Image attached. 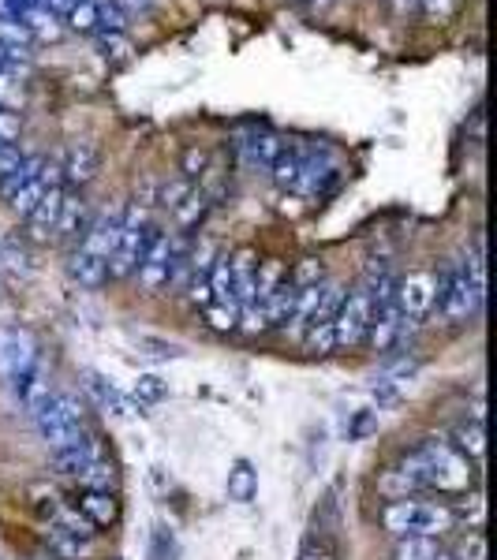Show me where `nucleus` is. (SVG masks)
Listing matches in <instances>:
<instances>
[{
  "label": "nucleus",
  "mask_w": 497,
  "mask_h": 560,
  "mask_svg": "<svg viewBox=\"0 0 497 560\" xmlns=\"http://www.w3.org/2000/svg\"><path fill=\"white\" fill-rule=\"evenodd\" d=\"M172 239H176V232H161V228H157V236L150 239V247H146V258H142V266H139V280L150 288V292H157V288L169 284Z\"/></svg>",
  "instance_id": "obj_9"
},
{
  "label": "nucleus",
  "mask_w": 497,
  "mask_h": 560,
  "mask_svg": "<svg viewBox=\"0 0 497 560\" xmlns=\"http://www.w3.org/2000/svg\"><path fill=\"white\" fill-rule=\"evenodd\" d=\"M94 38H98V49L105 56H113V60L128 56V38L124 34H94Z\"/></svg>",
  "instance_id": "obj_35"
},
{
  "label": "nucleus",
  "mask_w": 497,
  "mask_h": 560,
  "mask_svg": "<svg viewBox=\"0 0 497 560\" xmlns=\"http://www.w3.org/2000/svg\"><path fill=\"white\" fill-rule=\"evenodd\" d=\"M434 560H453V553H438Z\"/></svg>",
  "instance_id": "obj_42"
},
{
  "label": "nucleus",
  "mask_w": 497,
  "mask_h": 560,
  "mask_svg": "<svg viewBox=\"0 0 497 560\" xmlns=\"http://www.w3.org/2000/svg\"><path fill=\"white\" fill-rule=\"evenodd\" d=\"M206 284H210V303H228V307H236V299H232V254H221V251L213 254ZM210 303H206V307H210Z\"/></svg>",
  "instance_id": "obj_21"
},
{
  "label": "nucleus",
  "mask_w": 497,
  "mask_h": 560,
  "mask_svg": "<svg viewBox=\"0 0 497 560\" xmlns=\"http://www.w3.org/2000/svg\"><path fill=\"white\" fill-rule=\"evenodd\" d=\"M83 389H86V396H90L105 415H113V419H128L131 411H142L139 400H131L128 392H120L109 378H101L98 370H86Z\"/></svg>",
  "instance_id": "obj_7"
},
{
  "label": "nucleus",
  "mask_w": 497,
  "mask_h": 560,
  "mask_svg": "<svg viewBox=\"0 0 497 560\" xmlns=\"http://www.w3.org/2000/svg\"><path fill=\"white\" fill-rule=\"evenodd\" d=\"M307 150H311V146H299V142L281 146L277 161L270 165V176H273L277 187H284V191H292V187H296L299 172H303V161H307Z\"/></svg>",
  "instance_id": "obj_19"
},
{
  "label": "nucleus",
  "mask_w": 497,
  "mask_h": 560,
  "mask_svg": "<svg viewBox=\"0 0 497 560\" xmlns=\"http://www.w3.org/2000/svg\"><path fill=\"white\" fill-rule=\"evenodd\" d=\"M30 363H38V344L34 336L23 329H0V374L15 378L19 370H27Z\"/></svg>",
  "instance_id": "obj_10"
},
{
  "label": "nucleus",
  "mask_w": 497,
  "mask_h": 560,
  "mask_svg": "<svg viewBox=\"0 0 497 560\" xmlns=\"http://www.w3.org/2000/svg\"><path fill=\"white\" fill-rule=\"evenodd\" d=\"M382 527L393 538H438L453 531L456 516L449 504L419 501V497H393L382 508Z\"/></svg>",
  "instance_id": "obj_1"
},
{
  "label": "nucleus",
  "mask_w": 497,
  "mask_h": 560,
  "mask_svg": "<svg viewBox=\"0 0 497 560\" xmlns=\"http://www.w3.org/2000/svg\"><path fill=\"white\" fill-rule=\"evenodd\" d=\"M255 493H258L255 467H251L247 460H236L232 463V471H228V501L247 504V501H255Z\"/></svg>",
  "instance_id": "obj_23"
},
{
  "label": "nucleus",
  "mask_w": 497,
  "mask_h": 560,
  "mask_svg": "<svg viewBox=\"0 0 497 560\" xmlns=\"http://www.w3.org/2000/svg\"><path fill=\"white\" fill-rule=\"evenodd\" d=\"M337 157L329 154V150H307V161H303V172H299L296 180V195H322L329 183L337 180Z\"/></svg>",
  "instance_id": "obj_12"
},
{
  "label": "nucleus",
  "mask_w": 497,
  "mask_h": 560,
  "mask_svg": "<svg viewBox=\"0 0 497 560\" xmlns=\"http://www.w3.org/2000/svg\"><path fill=\"white\" fill-rule=\"evenodd\" d=\"M169 392V385H161V378H139V385H135V400H161Z\"/></svg>",
  "instance_id": "obj_36"
},
{
  "label": "nucleus",
  "mask_w": 497,
  "mask_h": 560,
  "mask_svg": "<svg viewBox=\"0 0 497 560\" xmlns=\"http://www.w3.org/2000/svg\"><path fill=\"white\" fill-rule=\"evenodd\" d=\"M191 191H195V183H191V180L165 183V191H161V206H165V210H176V206H180V202H184Z\"/></svg>",
  "instance_id": "obj_32"
},
{
  "label": "nucleus",
  "mask_w": 497,
  "mask_h": 560,
  "mask_svg": "<svg viewBox=\"0 0 497 560\" xmlns=\"http://www.w3.org/2000/svg\"><path fill=\"white\" fill-rule=\"evenodd\" d=\"M206 210H210V202H206V191H199V187H195V191H191V195H187L172 213H176V224H180V228L187 232V228H195V224L206 217Z\"/></svg>",
  "instance_id": "obj_26"
},
{
  "label": "nucleus",
  "mask_w": 497,
  "mask_h": 560,
  "mask_svg": "<svg viewBox=\"0 0 497 560\" xmlns=\"http://www.w3.org/2000/svg\"><path fill=\"white\" fill-rule=\"evenodd\" d=\"M303 348L311 351V355H329V351H337V340H333V322L307 329V333H303Z\"/></svg>",
  "instance_id": "obj_28"
},
{
  "label": "nucleus",
  "mask_w": 497,
  "mask_h": 560,
  "mask_svg": "<svg viewBox=\"0 0 497 560\" xmlns=\"http://www.w3.org/2000/svg\"><path fill=\"white\" fill-rule=\"evenodd\" d=\"M86 198L79 191H68L64 187V202H60V213H57V228H53V236L57 239H83L86 232Z\"/></svg>",
  "instance_id": "obj_16"
},
{
  "label": "nucleus",
  "mask_w": 497,
  "mask_h": 560,
  "mask_svg": "<svg viewBox=\"0 0 497 560\" xmlns=\"http://www.w3.org/2000/svg\"><path fill=\"white\" fill-rule=\"evenodd\" d=\"M479 303H483V292L471 284V273L464 258H460V262H449V266L441 269L438 292H434V307H438L441 318L464 322L468 314L479 310Z\"/></svg>",
  "instance_id": "obj_3"
},
{
  "label": "nucleus",
  "mask_w": 497,
  "mask_h": 560,
  "mask_svg": "<svg viewBox=\"0 0 497 560\" xmlns=\"http://www.w3.org/2000/svg\"><path fill=\"white\" fill-rule=\"evenodd\" d=\"M438 553V538H397L393 546V560H434Z\"/></svg>",
  "instance_id": "obj_25"
},
{
  "label": "nucleus",
  "mask_w": 497,
  "mask_h": 560,
  "mask_svg": "<svg viewBox=\"0 0 497 560\" xmlns=\"http://www.w3.org/2000/svg\"><path fill=\"white\" fill-rule=\"evenodd\" d=\"M299 560H329V553L318 542H303V549H299Z\"/></svg>",
  "instance_id": "obj_39"
},
{
  "label": "nucleus",
  "mask_w": 497,
  "mask_h": 560,
  "mask_svg": "<svg viewBox=\"0 0 497 560\" xmlns=\"http://www.w3.org/2000/svg\"><path fill=\"white\" fill-rule=\"evenodd\" d=\"M456 452L460 456H468V460H483V452H486V434H483V415H475L471 422H464L460 430H456Z\"/></svg>",
  "instance_id": "obj_24"
},
{
  "label": "nucleus",
  "mask_w": 497,
  "mask_h": 560,
  "mask_svg": "<svg viewBox=\"0 0 497 560\" xmlns=\"http://www.w3.org/2000/svg\"><path fill=\"white\" fill-rule=\"evenodd\" d=\"M284 142L273 135V131H251V135H243L240 142V157L243 165L251 168H270L273 161H277V154H281Z\"/></svg>",
  "instance_id": "obj_17"
},
{
  "label": "nucleus",
  "mask_w": 497,
  "mask_h": 560,
  "mask_svg": "<svg viewBox=\"0 0 497 560\" xmlns=\"http://www.w3.org/2000/svg\"><path fill=\"white\" fill-rule=\"evenodd\" d=\"M393 8H397V15L419 12V0H393Z\"/></svg>",
  "instance_id": "obj_40"
},
{
  "label": "nucleus",
  "mask_w": 497,
  "mask_h": 560,
  "mask_svg": "<svg viewBox=\"0 0 497 560\" xmlns=\"http://www.w3.org/2000/svg\"><path fill=\"white\" fill-rule=\"evenodd\" d=\"M434 292H438V277H434V273H412L408 280H400V288H397L400 314H404L408 322H419L423 314L434 310Z\"/></svg>",
  "instance_id": "obj_6"
},
{
  "label": "nucleus",
  "mask_w": 497,
  "mask_h": 560,
  "mask_svg": "<svg viewBox=\"0 0 497 560\" xmlns=\"http://www.w3.org/2000/svg\"><path fill=\"white\" fill-rule=\"evenodd\" d=\"M202 172H206V154L202 150H187V157H184V180H199Z\"/></svg>",
  "instance_id": "obj_37"
},
{
  "label": "nucleus",
  "mask_w": 497,
  "mask_h": 560,
  "mask_svg": "<svg viewBox=\"0 0 497 560\" xmlns=\"http://www.w3.org/2000/svg\"><path fill=\"white\" fill-rule=\"evenodd\" d=\"M456 4L460 0H419V15H423L426 23H445L456 12Z\"/></svg>",
  "instance_id": "obj_31"
},
{
  "label": "nucleus",
  "mask_w": 497,
  "mask_h": 560,
  "mask_svg": "<svg viewBox=\"0 0 497 560\" xmlns=\"http://www.w3.org/2000/svg\"><path fill=\"white\" fill-rule=\"evenodd\" d=\"M98 4L101 0H79V4L64 15V19H68V27L79 30V34H98Z\"/></svg>",
  "instance_id": "obj_27"
},
{
  "label": "nucleus",
  "mask_w": 497,
  "mask_h": 560,
  "mask_svg": "<svg viewBox=\"0 0 497 560\" xmlns=\"http://www.w3.org/2000/svg\"><path fill=\"white\" fill-rule=\"evenodd\" d=\"M206 322L217 329V333H228L240 325V307H228V303H210L206 307Z\"/></svg>",
  "instance_id": "obj_29"
},
{
  "label": "nucleus",
  "mask_w": 497,
  "mask_h": 560,
  "mask_svg": "<svg viewBox=\"0 0 497 560\" xmlns=\"http://www.w3.org/2000/svg\"><path fill=\"white\" fill-rule=\"evenodd\" d=\"M255 251H236L232 254V299L236 307H243L251 299V288H255Z\"/></svg>",
  "instance_id": "obj_22"
},
{
  "label": "nucleus",
  "mask_w": 497,
  "mask_h": 560,
  "mask_svg": "<svg viewBox=\"0 0 497 560\" xmlns=\"http://www.w3.org/2000/svg\"><path fill=\"white\" fill-rule=\"evenodd\" d=\"M60 202H64V183H53V187H45V195L38 198V206L23 217L30 228V239H49L53 236V228H57V213H60Z\"/></svg>",
  "instance_id": "obj_15"
},
{
  "label": "nucleus",
  "mask_w": 497,
  "mask_h": 560,
  "mask_svg": "<svg viewBox=\"0 0 497 560\" xmlns=\"http://www.w3.org/2000/svg\"><path fill=\"white\" fill-rule=\"evenodd\" d=\"M367 329H370V295L367 288H352V292H344L337 318H333L337 351H352L359 344H367Z\"/></svg>",
  "instance_id": "obj_4"
},
{
  "label": "nucleus",
  "mask_w": 497,
  "mask_h": 560,
  "mask_svg": "<svg viewBox=\"0 0 497 560\" xmlns=\"http://www.w3.org/2000/svg\"><path fill=\"white\" fill-rule=\"evenodd\" d=\"M453 560H486V538L483 531H468L460 538V546H456Z\"/></svg>",
  "instance_id": "obj_30"
},
{
  "label": "nucleus",
  "mask_w": 497,
  "mask_h": 560,
  "mask_svg": "<svg viewBox=\"0 0 497 560\" xmlns=\"http://www.w3.org/2000/svg\"><path fill=\"white\" fill-rule=\"evenodd\" d=\"M288 280H292L296 288H311V284H318V280H322V266H318L314 258H303L296 273H288Z\"/></svg>",
  "instance_id": "obj_33"
},
{
  "label": "nucleus",
  "mask_w": 497,
  "mask_h": 560,
  "mask_svg": "<svg viewBox=\"0 0 497 560\" xmlns=\"http://www.w3.org/2000/svg\"><path fill=\"white\" fill-rule=\"evenodd\" d=\"M30 422H34V430H38V437H42L45 445L64 448L86 430L83 400H79L75 392H53V396L30 415Z\"/></svg>",
  "instance_id": "obj_2"
},
{
  "label": "nucleus",
  "mask_w": 497,
  "mask_h": 560,
  "mask_svg": "<svg viewBox=\"0 0 497 560\" xmlns=\"http://www.w3.org/2000/svg\"><path fill=\"white\" fill-rule=\"evenodd\" d=\"M19 165H23V154H19L15 146H0V180H4L8 172H15Z\"/></svg>",
  "instance_id": "obj_38"
},
{
  "label": "nucleus",
  "mask_w": 497,
  "mask_h": 560,
  "mask_svg": "<svg viewBox=\"0 0 497 560\" xmlns=\"http://www.w3.org/2000/svg\"><path fill=\"white\" fill-rule=\"evenodd\" d=\"M120 224H124V206H113V210L98 213L94 221L86 224V232H83V239H79V247L109 262V254H113L116 239H120Z\"/></svg>",
  "instance_id": "obj_8"
},
{
  "label": "nucleus",
  "mask_w": 497,
  "mask_h": 560,
  "mask_svg": "<svg viewBox=\"0 0 497 560\" xmlns=\"http://www.w3.org/2000/svg\"><path fill=\"white\" fill-rule=\"evenodd\" d=\"M105 460H109L105 441H101L98 434H90V430H83L71 445L53 448V467H57V475L71 478V482H79L90 467H98V463H105Z\"/></svg>",
  "instance_id": "obj_5"
},
{
  "label": "nucleus",
  "mask_w": 497,
  "mask_h": 560,
  "mask_svg": "<svg viewBox=\"0 0 497 560\" xmlns=\"http://www.w3.org/2000/svg\"><path fill=\"white\" fill-rule=\"evenodd\" d=\"M367 430H370V411H367V415H359V419H355V426H352V437L367 434Z\"/></svg>",
  "instance_id": "obj_41"
},
{
  "label": "nucleus",
  "mask_w": 497,
  "mask_h": 560,
  "mask_svg": "<svg viewBox=\"0 0 497 560\" xmlns=\"http://www.w3.org/2000/svg\"><path fill=\"white\" fill-rule=\"evenodd\" d=\"M68 273H71V280H79L83 288H101V284H105V277H109V262L79 247V251L71 254Z\"/></svg>",
  "instance_id": "obj_20"
},
{
  "label": "nucleus",
  "mask_w": 497,
  "mask_h": 560,
  "mask_svg": "<svg viewBox=\"0 0 497 560\" xmlns=\"http://www.w3.org/2000/svg\"><path fill=\"white\" fill-rule=\"evenodd\" d=\"M12 381V392H15V400L23 404V411L27 415H34L38 407L53 396V389H49V381H45V366H42V359L38 363H30L27 370H19L15 378H8Z\"/></svg>",
  "instance_id": "obj_13"
},
{
  "label": "nucleus",
  "mask_w": 497,
  "mask_h": 560,
  "mask_svg": "<svg viewBox=\"0 0 497 560\" xmlns=\"http://www.w3.org/2000/svg\"><path fill=\"white\" fill-rule=\"evenodd\" d=\"M101 168V154L94 142H71L68 154H64V161H60V176H64V183H71L75 191L79 187H86V183L98 176Z\"/></svg>",
  "instance_id": "obj_11"
},
{
  "label": "nucleus",
  "mask_w": 497,
  "mask_h": 560,
  "mask_svg": "<svg viewBox=\"0 0 497 560\" xmlns=\"http://www.w3.org/2000/svg\"><path fill=\"white\" fill-rule=\"evenodd\" d=\"M45 546L57 560H94L98 553V542H90V538H75V534H64L57 527H45L42 531Z\"/></svg>",
  "instance_id": "obj_18"
},
{
  "label": "nucleus",
  "mask_w": 497,
  "mask_h": 560,
  "mask_svg": "<svg viewBox=\"0 0 497 560\" xmlns=\"http://www.w3.org/2000/svg\"><path fill=\"white\" fill-rule=\"evenodd\" d=\"M71 504L79 508V516L90 527H113L116 519H120V504H116L113 490H79L71 497Z\"/></svg>",
  "instance_id": "obj_14"
},
{
  "label": "nucleus",
  "mask_w": 497,
  "mask_h": 560,
  "mask_svg": "<svg viewBox=\"0 0 497 560\" xmlns=\"http://www.w3.org/2000/svg\"><path fill=\"white\" fill-rule=\"evenodd\" d=\"M19 131H23V116H19V112H12L8 105H0V139L15 142V139H19Z\"/></svg>",
  "instance_id": "obj_34"
}]
</instances>
